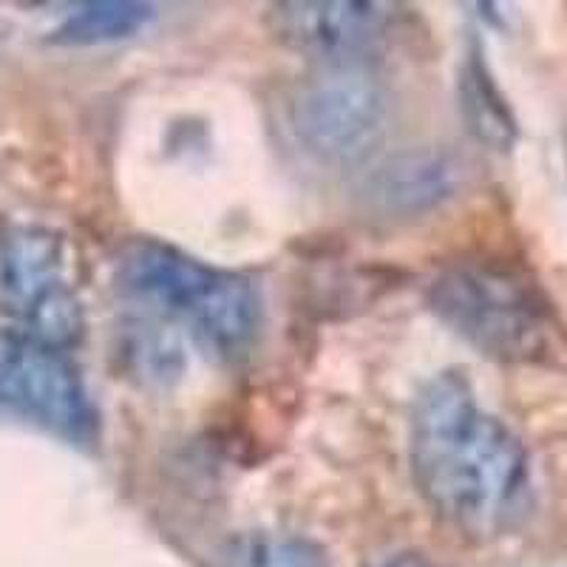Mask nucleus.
Returning a JSON list of instances; mask_svg holds the SVG:
<instances>
[{
	"instance_id": "obj_1",
	"label": "nucleus",
	"mask_w": 567,
	"mask_h": 567,
	"mask_svg": "<svg viewBox=\"0 0 567 567\" xmlns=\"http://www.w3.org/2000/svg\"><path fill=\"white\" fill-rule=\"evenodd\" d=\"M409 465L425 505L471 539H496L530 508V460L511 425L480 406L460 372L420 392L409 432Z\"/></svg>"
},
{
	"instance_id": "obj_2",
	"label": "nucleus",
	"mask_w": 567,
	"mask_h": 567,
	"mask_svg": "<svg viewBox=\"0 0 567 567\" xmlns=\"http://www.w3.org/2000/svg\"><path fill=\"white\" fill-rule=\"evenodd\" d=\"M114 281L140 318L185 332L210 361L241 363L256 349L265 307L239 272L205 265L165 241L134 239L116 256Z\"/></svg>"
},
{
	"instance_id": "obj_3",
	"label": "nucleus",
	"mask_w": 567,
	"mask_h": 567,
	"mask_svg": "<svg viewBox=\"0 0 567 567\" xmlns=\"http://www.w3.org/2000/svg\"><path fill=\"white\" fill-rule=\"evenodd\" d=\"M429 307L477 352L499 363L567 372V327L523 270L463 261L429 284Z\"/></svg>"
},
{
	"instance_id": "obj_4",
	"label": "nucleus",
	"mask_w": 567,
	"mask_h": 567,
	"mask_svg": "<svg viewBox=\"0 0 567 567\" xmlns=\"http://www.w3.org/2000/svg\"><path fill=\"white\" fill-rule=\"evenodd\" d=\"M389 91L372 65H318L287 97L298 148L327 168L367 165L389 131Z\"/></svg>"
},
{
	"instance_id": "obj_5",
	"label": "nucleus",
	"mask_w": 567,
	"mask_h": 567,
	"mask_svg": "<svg viewBox=\"0 0 567 567\" xmlns=\"http://www.w3.org/2000/svg\"><path fill=\"white\" fill-rule=\"evenodd\" d=\"M0 316L14 323V332L63 352L80 341L83 303L60 233L40 225L0 230Z\"/></svg>"
},
{
	"instance_id": "obj_6",
	"label": "nucleus",
	"mask_w": 567,
	"mask_h": 567,
	"mask_svg": "<svg viewBox=\"0 0 567 567\" xmlns=\"http://www.w3.org/2000/svg\"><path fill=\"white\" fill-rule=\"evenodd\" d=\"M0 412L78 445L97 434V412L74 361L14 329L0 332Z\"/></svg>"
},
{
	"instance_id": "obj_7",
	"label": "nucleus",
	"mask_w": 567,
	"mask_h": 567,
	"mask_svg": "<svg viewBox=\"0 0 567 567\" xmlns=\"http://www.w3.org/2000/svg\"><path fill=\"white\" fill-rule=\"evenodd\" d=\"M272 38L318 65H374L392 34V7L358 0H292L267 12Z\"/></svg>"
},
{
	"instance_id": "obj_8",
	"label": "nucleus",
	"mask_w": 567,
	"mask_h": 567,
	"mask_svg": "<svg viewBox=\"0 0 567 567\" xmlns=\"http://www.w3.org/2000/svg\"><path fill=\"white\" fill-rule=\"evenodd\" d=\"M463 168L443 151H409L383 162L367 182V199L386 216H417L452 199Z\"/></svg>"
},
{
	"instance_id": "obj_9",
	"label": "nucleus",
	"mask_w": 567,
	"mask_h": 567,
	"mask_svg": "<svg viewBox=\"0 0 567 567\" xmlns=\"http://www.w3.org/2000/svg\"><path fill=\"white\" fill-rule=\"evenodd\" d=\"M460 109L465 125L480 142L496 151H505L514 142L516 128L508 105L477 54H468L460 71Z\"/></svg>"
},
{
	"instance_id": "obj_10",
	"label": "nucleus",
	"mask_w": 567,
	"mask_h": 567,
	"mask_svg": "<svg viewBox=\"0 0 567 567\" xmlns=\"http://www.w3.org/2000/svg\"><path fill=\"white\" fill-rule=\"evenodd\" d=\"M154 20L156 9L151 3H131V0L85 3L63 20V27L52 34V40L63 45L114 43L145 32Z\"/></svg>"
},
{
	"instance_id": "obj_11",
	"label": "nucleus",
	"mask_w": 567,
	"mask_h": 567,
	"mask_svg": "<svg viewBox=\"0 0 567 567\" xmlns=\"http://www.w3.org/2000/svg\"><path fill=\"white\" fill-rule=\"evenodd\" d=\"M230 567H329L327 550L303 536L252 534L227 550Z\"/></svg>"
},
{
	"instance_id": "obj_12",
	"label": "nucleus",
	"mask_w": 567,
	"mask_h": 567,
	"mask_svg": "<svg viewBox=\"0 0 567 567\" xmlns=\"http://www.w3.org/2000/svg\"><path fill=\"white\" fill-rule=\"evenodd\" d=\"M372 567H434V565L429 559H423L420 554H398V556H386L383 561H374Z\"/></svg>"
}]
</instances>
